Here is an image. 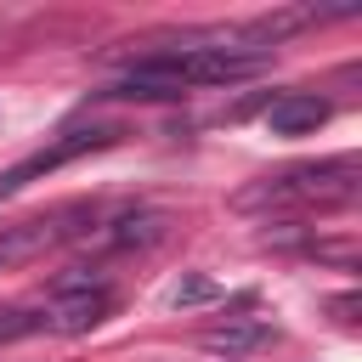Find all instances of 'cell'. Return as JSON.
Returning <instances> with one entry per match:
<instances>
[{
  "label": "cell",
  "mask_w": 362,
  "mask_h": 362,
  "mask_svg": "<svg viewBox=\"0 0 362 362\" xmlns=\"http://www.w3.org/2000/svg\"><path fill=\"white\" fill-rule=\"evenodd\" d=\"M113 305H119L113 283H107V288H85V294H62V300L45 305V328H51V334H85V328L107 322Z\"/></svg>",
  "instance_id": "5b68a950"
},
{
  "label": "cell",
  "mask_w": 362,
  "mask_h": 362,
  "mask_svg": "<svg viewBox=\"0 0 362 362\" xmlns=\"http://www.w3.org/2000/svg\"><path fill=\"white\" fill-rule=\"evenodd\" d=\"M351 198H356V164L351 158L300 164V170H283L266 187L243 192V204H317V209H334V204H351Z\"/></svg>",
  "instance_id": "3957f363"
},
{
  "label": "cell",
  "mask_w": 362,
  "mask_h": 362,
  "mask_svg": "<svg viewBox=\"0 0 362 362\" xmlns=\"http://www.w3.org/2000/svg\"><path fill=\"white\" fill-rule=\"evenodd\" d=\"M328 96H311V90H283L272 107H266V130L272 136H311L328 124Z\"/></svg>",
  "instance_id": "8992f818"
},
{
  "label": "cell",
  "mask_w": 362,
  "mask_h": 362,
  "mask_svg": "<svg viewBox=\"0 0 362 362\" xmlns=\"http://www.w3.org/2000/svg\"><path fill=\"white\" fill-rule=\"evenodd\" d=\"M272 68V51L266 45H158V51H141L124 79L102 96H181V90H209V85H238V79H255Z\"/></svg>",
  "instance_id": "6da1fadb"
},
{
  "label": "cell",
  "mask_w": 362,
  "mask_h": 362,
  "mask_svg": "<svg viewBox=\"0 0 362 362\" xmlns=\"http://www.w3.org/2000/svg\"><path fill=\"white\" fill-rule=\"evenodd\" d=\"M124 130L119 124H74V130H62V136H51L40 153H28V158H17L6 175H0V204L6 198H17L23 187H34V181H45V175H57L62 164H74V158H85V153H102V147H113Z\"/></svg>",
  "instance_id": "277c9868"
},
{
  "label": "cell",
  "mask_w": 362,
  "mask_h": 362,
  "mask_svg": "<svg viewBox=\"0 0 362 362\" xmlns=\"http://www.w3.org/2000/svg\"><path fill=\"white\" fill-rule=\"evenodd\" d=\"M45 328V311H28V305H0V345L6 339H23V334H40Z\"/></svg>",
  "instance_id": "ba28073f"
},
{
  "label": "cell",
  "mask_w": 362,
  "mask_h": 362,
  "mask_svg": "<svg viewBox=\"0 0 362 362\" xmlns=\"http://www.w3.org/2000/svg\"><path fill=\"white\" fill-rule=\"evenodd\" d=\"M96 221H102V209H96V204H57V209H45V215H28V221L0 226V272L34 266V260H45V255H51V249H62V243L90 238V232H96Z\"/></svg>",
  "instance_id": "7a4b0ae2"
},
{
  "label": "cell",
  "mask_w": 362,
  "mask_h": 362,
  "mask_svg": "<svg viewBox=\"0 0 362 362\" xmlns=\"http://www.w3.org/2000/svg\"><path fill=\"white\" fill-rule=\"evenodd\" d=\"M266 339H272V322H226V328H209L204 334V345L221 351V356H243V351H255Z\"/></svg>",
  "instance_id": "52a82bcc"
},
{
  "label": "cell",
  "mask_w": 362,
  "mask_h": 362,
  "mask_svg": "<svg viewBox=\"0 0 362 362\" xmlns=\"http://www.w3.org/2000/svg\"><path fill=\"white\" fill-rule=\"evenodd\" d=\"M204 300H215V283L209 277H187V283L170 288V305H204Z\"/></svg>",
  "instance_id": "9c48e42d"
}]
</instances>
